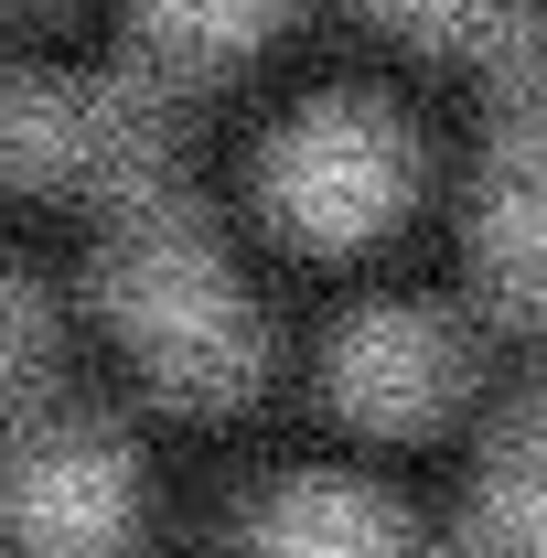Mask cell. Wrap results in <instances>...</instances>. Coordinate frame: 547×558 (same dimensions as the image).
I'll return each mask as SVG.
<instances>
[{"instance_id":"cell-1","label":"cell","mask_w":547,"mask_h":558,"mask_svg":"<svg viewBox=\"0 0 547 558\" xmlns=\"http://www.w3.org/2000/svg\"><path fill=\"white\" fill-rule=\"evenodd\" d=\"M86 290L119 323V344L172 387V398H226L258 365V312L247 290L215 269L205 226L172 183H130L108 194V226L86 247Z\"/></svg>"},{"instance_id":"cell-2","label":"cell","mask_w":547,"mask_h":558,"mask_svg":"<svg viewBox=\"0 0 547 558\" xmlns=\"http://www.w3.org/2000/svg\"><path fill=\"white\" fill-rule=\"evenodd\" d=\"M473 279L505 323H547V22L537 11H515L483 44Z\"/></svg>"},{"instance_id":"cell-3","label":"cell","mask_w":547,"mask_h":558,"mask_svg":"<svg viewBox=\"0 0 547 558\" xmlns=\"http://www.w3.org/2000/svg\"><path fill=\"white\" fill-rule=\"evenodd\" d=\"M0 526L22 558H108L130 537V451L97 418H22L0 440Z\"/></svg>"},{"instance_id":"cell-4","label":"cell","mask_w":547,"mask_h":558,"mask_svg":"<svg viewBox=\"0 0 547 558\" xmlns=\"http://www.w3.org/2000/svg\"><path fill=\"white\" fill-rule=\"evenodd\" d=\"M0 172H75V183H161V108L130 75H11L0 65Z\"/></svg>"},{"instance_id":"cell-5","label":"cell","mask_w":547,"mask_h":558,"mask_svg":"<svg viewBox=\"0 0 547 558\" xmlns=\"http://www.w3.org/2000/svg\"><path fill=\"white\" fill-rule=\"evenodd\" d=\"M409 183V140L365 97H312L269 140V205L290 236H365Z\"/></svg>"},{"instance_id":"cell-6","label":"cell","mask_w":547,"mask_h":558,"mask_svg":"<svg viewBox=\"0 0 547 558\" xmlns=\"http://www.w3.org/2000/svg\"><path fill=\"white\" fill-rule=\"evenodd\" d=\"M323 376H333L343 418H376V429H418L462 398V333L418 301H365L343 312L333 344H323Z\"/></svg>"},{"instance_id":"cell-7","label":"cell","mask_w":547,"mask_h":558,"mask_svg":"<svg viewBox=\"0 0 547 558\" xmlns=\"http://www.w3.org/2000/svg\"><path fill=\"white\" fill-rule=\"evenodd\" d=\"M247 558H398V515L365 484H323V473H279L247 494L236 515Z\"/></svg>"},{"instance_id":"cell-8","label":"cell","mask_w":547,"mask_h":558,"mask_svg":"<svg viewBox=\"0 0 547 558\" xmlns=\"http://www.w3.org/2000/svg\"><path fill=\"white\" fill-rule=\"evenodd\" d=\"M279 0H130V44L150 65H215L226 44H247Z\"/></svg>"},{"instance_id":"cell-9","label":"cell","mask_w":547,"mask_h":558,"mask_svg":"<svg viewBox=\"0 0 547 558\" xmlns=\"http://www.w3.org/2000/svg\"><path fill=\"white\" fill-rule=\"evenodd\" d=\"M365 11L409 22V33H429V44H494V33L515 22V0H365Z\"/></svg>"},{"instance_id":"cell-10","label":"cell","mask_w":547,"mask_h":558,"mask_svg":"<svg viewBox=\"0 0 547 558\" xmlns=\"http://www.w3.org/2000/svg\"><path fill=\"white\" fill-rule=\"evenodd\" d=\"M33 323H44V312H33V290L0 269V365H22V354H33Z\"/></svg>"}]
</instances>
